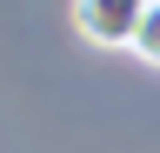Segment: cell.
Wrapping results in <instances>:
<instances>
[{
  "label": "cell",
  "instance_id": "1",
  "mask_svg": "<svg viewBox=\"0 0 160 153\" xmlns=\"http://www.w3.org/2000/svg\"><path fill=\"white\" fill-rule=\"evenodd\" d=\"M73 33L93 40V47H133L140 0H80V7H73Z\"/></svg>",
  "mask_w": 160,
  "mask_h": 153
},
{
  "label": "cell",
  "instance_id": "2",
  "mask_svg": "<svg viewBox=\"0 0 160 153\" xmlns=\"http://www.w3.org/2000/svg\"><path fill=\"white\" fill-rule=\"evenodd\" d=\"M133 53L147 67H160V0H147L140 7V33H133Z\"/></svg>",
  "mask_w": 160,
  "mask_h": 153
}]
</instances>
